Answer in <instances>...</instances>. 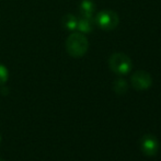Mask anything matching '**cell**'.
Listing matches in <instances>:
<instances>
[{"instance_id":"cell-11","label":"cell","mask_w":161,"mask_h":161,"mask_svg":"<svg viewBox=\"0 0 161 161\" xmlns=\"http://www.w3.org/2000/svg\"><path fill=\"white\" fill-rule=\"evenodd\" d=\"M0 161H6L4 159H2V158H0Z\"/></svg>"},{"instance_id":"cell-3","label":"cell","mask_w":161,"mask_h":161,"mask_svg":"<svg viewBox=\"0 0 161 161\" xmlns=\"http://www.w3.org/2000/svg\"><path fill=\"white\" fill-rule=\"evenodd\" d=\"M96 24L105 31L114 30L119 24V20L117 14L112 10H103L97 13L96 20Z\"/></svg>"},{"instance_id":"cell-5","label":"cell","mask_w":161,"mask_h":161,"mask_svg":"<svg viewBox=\"0 0 161 161\" xmlns=\"http://www.w3.org/2000/svg\"><path fill=\"white\" fill-rule=\"evenodd\" d=\"M140 147L145 155L147 156H155L158 151V140L155 136L153 135H145L142 138L140 142Z\"/></svg>"},{"instance_id":"cell-2","label":"cell","mask_w":161,"mask_h":161,"mask_svg":"<svg viewBox=\"0 0 161 161\" xmlns=\"http://www.w3.org/2000/svg\"><path fill=\"white\" fill-rule=\"evenodd\" d=\"M108 66L111 70L115 74L125 75L130 71L131 69V60L127 55L123 53H115L110 57Z\"/></svg>"},{"instance_id":"cell-4","label":"cell","mask_w":161,"mask_h":161,"mask_svg":"<svg viewBox=\"0 0 161 161\" xmlns=\"http://www.w3.org/2000/svg\"><path fill=\"white\" fill-rule=\"evenodd\" d=\"M153 83L150 75L144 70L136 71L131 76V85L136 90H147Z\"/></svg>"},{"instance_id":"cell-7","label":"cell","mask_w":161,"mask_h":161,"mask_svg":"<svg viewBox=\"0 0 161 161\" xmlns=\"http://www.w3.org/2000/svg\"><path fill=\"white\" fill-rule=\"evenodd\" d=\"M79 9L82 17H92V13L96 9V4L92 0H82Z\"/></svg>"},{"instance_id":"cell-12","label":"cell","mask_w":161,"mask_h":161,"mask_svg":"<svg viewBox=\"0 0 161 161\" xmlns=\"http://www.w3.org/2000/svg\"><path fill=\"white\" fill-rule=\"evenodd\" d=\"M0 142H1V135H0Z\"/></svg>"},{"instance_id":"cell-8","label":"cell","mask_w":161,"mask_h":161,"mask_svg":"<svg viewBox=\"0 0 161 161\" xmlns=\"http://www.w3.org/2000/svg\"><path fill=\"white\" fill-rule=\"evenodd\" d=\"M63 25L66 30L69 31H74L77 29V23H78V19L75 17L74 14H66L64 18H63Z\"/></svg>"},{"instance_id":"cell-1","label":"cell","mask_w":161,"mask_h":161,"mask_svg":"<svg viewBox=\"0 0 161 161\" xmlns=\"http://www.w3.org/2000/svg\"><path fill=\"white\" fill-rule=\"evenodd\" d=\"M88 47H89V43L87 37L81 33L70 34L66 41V49L71 57H82L87 53Z\"/></svg>"},{"instance_id":"cell-9","label":"cell","mask_w":161,"mask_h":161,"mask_svg":"<svg viewBox=\"0 0 161 161\" xmlns=\"http://www.w3.org/2000/svg\"><path fill=\"white\" fill-rule=\"evenodd\" d=\"M114 91L117 94H124L127 91V82L124 79H117L114 82Z\"/></svg>"},{"instance_id":"cell-10","label":"cell","mask_w":161,"mask_h":161,"mask_svg":"<svg viewBox=\"0 0 161 161\" xmlns=\"http://www.w3.org/2000/svg\"><path fill=\"white\" fill-rule=\"evenodd\" d=\"M9 79V71L6 66L0 64V86L4 85Z\"/></svg>"},{"instance_id":"cell-6","label":"cell","mask_w":161,"mask_h":161,"mask_svg":"<svg viewBox=\"0 0 161 161\" xmlns=\"http://www.w3.org/2000/svg\"><path fill=\"white\" fill-rule=\"evenodd\" d=\"M94 23H96V22L93 21L92 17H82V15H81L80 19H78L77 29H78L81 33H90L93 30Z\"/></svg>"}]
</instances>
